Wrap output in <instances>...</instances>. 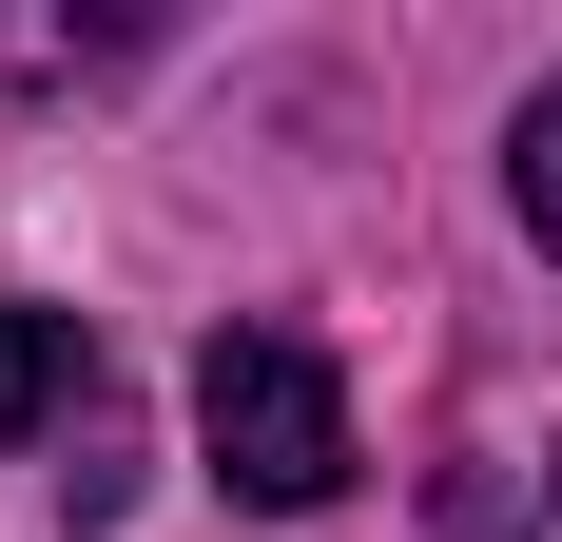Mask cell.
Listing matches in <instances>:
<instances>
[{"label": "cell", "mask_w": 562, "mask_h": 542, "mask_svg": "<svg viewBox=\"0 0 562 542\" xmlns=\"http://www.w3.org/2000/svg\"><path fill=\"white\" fill-rule=\"evenodd\" d=\"M194 445H214V485L233 504H311L349 485V387H330V349L311 329H214L194 349Z\"/></svg>", "instance_id": "obj_1"}, {"label": "cell", "mask_w": 562, "mask_h": 542, "mask_svg": "<svg viewBox=\"0 0 562 542\" xmlns=\"http://www.w3.org/2000/svg\"><path fill=\"white\" fill-rule=\"evenodd\" d=\"M524 233H543V271H562V78L524 98Z\"/></svg>", "instance_id": "obj_3"}, {"label": "cell", "mask_w": 562, "mask_h": 542, "mask_svg": "<svg viewBox=\"0 0 562 542\" xmlns=\"http://www.w3.org/2000/svg\"><path fill=\"white\" fill-rule=\"evenodd\" d=\"M78 407V310H0V445H40Z\"/></svg>", "instance_id": "obj_2"}]
</instances>
